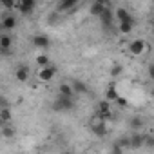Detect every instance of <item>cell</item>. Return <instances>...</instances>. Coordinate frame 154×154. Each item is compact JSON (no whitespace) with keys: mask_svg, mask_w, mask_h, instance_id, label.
Segmentation results:
<instances>
[{"mask_svg":"<svg viewBox=\"0 0 154 154\" xmlns=\"http://www.w3.org/2000/svg\"><path fill=\"white\" fill-rule=\"evenodd\" d=\"M122 72H123V65H122V63H114V65L111 67V76H112V78H118Z\"/></svg>","mask_w":154,"mask_h":154,"instance_id":"obj_25","label":"cell"},{"mask_svg":"<svg viewBox=\"0 0 154 154\" xmlns=\"http://www.w3.org/2000/svg\"><path fill=\"white\" fill-rule=\"evenodd\" d=\"M36 63L40 65V69H44V67H49L51 63H49V56L47 54H38L36 56Z\"/></svg>","mask_w":154,"mask_h":154,"instance_id":"obj_24","label":"cell"},{"mask_svg":"<svg viewBox=\"0 0 154 154\" xmlns=\"http://www.w3.org/2000/svg\"><path fill=\"white\" fill-rule=\"evenodd\" d=\"M120 98V94H118V91H116V85H114V82H111L109 85H107V91H105V100L107 102H116Z\"/></svg>","mask_w":154,"mask_h":154,"instance_id":"obj_18","label":"cell"},{"mask_svg":"<svg viewBox=\"0 0 154 154\" xmlns=\"http://www.w3.org/2000/svg\"><path fill=\"white\" fill-rule=\"evenodd\" d=\"M58 94L60 96H67V98H74V89H72V85L71 84H60L58 85Z\"/></svg>","mask_w":154,"mask_h":154,"instance_id":"obj_17","label":"cell"},{"mask_svg":"<svg viewBox=\"0 0 154 154\" xmlns=\"http://www.w3.org/2000/svg\"><path fill=\"white\" fill-rule=\"evenodd\" d=\"M15 134H17V131H15L13 125H2V136L4 138L11 140V138H15Z\"/></svg>","mask_w":154,"mask_h":154,"instance_id":"obj_22","label":"cell"},{"mask_svg":"<svg viewBox=\"0 0 154 154\" xmlns=\"http://www.w3.org/2000/svg\"><path fill=\"white\" fill-rule=\"evenodd\" d=\"M71 85H72V89H74V94H87V91H89L87 84L82 82V80H72Z\"/></svg>","mask_w":154,"mask_h":154,"instance_id":"obj_16","label":"cell"},{"mask_svg":"<svg viewBox=\"0 0 154 154\" xmlns=\"http://www.w3.org/2000/svg\"><path fill=\"white\" fill-rule=\"evenodd\" d=\"M129 140H131V145H129L131 150H140L143 147V134L141 132H132L129 136Z\"/></svg>","mask_w":154,"mask_h":154,"instance_id":"obj_12","label":"cell"},{"mask_svg":"<svg viewBox=\"0 0 154 154\" xmlns=\"http://www.w3.org/2000/svg\"><path fill=\"white\" fill-rule=\"evenodd\" d=\"M82 154H87V152H82Z\"/></svg>","mask_w":154,"mask_h":154,"instance_id":"obj_33","label":"cell"},{"mask_svg":"<svg viewBox=\"0 0 154 154\" xmlns=\"http://www.w3.org/2000/svg\"><path fill=\"white\" fill-rule=\"evenodd\" d=\"M116 105H120V107H127V105H129V102H127V98L120 96V98L116 100Z\"/></svg>","mask_w":154,"mask_h":154,"instance_id":"obj_29","label":"cell"},{"mask_svg":"<svg viewBox=\"0 0 154 154\" xmlns=\"http://www.w3.org/2000/svg\"><path fill=\"white\" fill-rule=\"evenodd\" d=\"M71 109H74V98H67V96L56 94V98L53 102V111L63 112V111H71Z\"/></svg>","mask_w":154,"mask_h":154,"instance_id":"obj_1","label":"cell"},{"mask_svg":"<svg viewBox=\"0 0 154 154\" xmlns=\"http://www.w3.org/2000/svg\"><path fill=\"white\" fill-rule=\"evenodd\" d=\"M96 112L107 122V120H111L112 118V111H111V102H107V100H103V102H98V107H96Z\"/></svg>","mask_w":154,"mask_h":154,"instance_id":"obj_8","label":"cell"},{"mask_svg":"<svg viewBox=\"0 0 154 154\" xmlns=\"http://www.w3.org/2000/svg\"><path fill=\"white\" fill-rule=\"evenodd\" d=\"M111 154H123V149H122L120 145L112 143V147H111Z\"/></svg>","mask_w":154,"mask_h":154,"instance_id":"obj_27","label":"cell"},{"mask_svg":"<svg viewBox=\"0 0 154 154\" xmlns=\"http://www.w3.org/2000/svg\"><path fill=\"white\" fill-rule=\"evenodd\" d=\"M114 17H116V20H118V24L134 20V18H132V15H131V13L125 9V8H116V11H114Z\"/></svg>","mask_w":154,"mask_h":154,"instance_id":"obj_14","label":"cell"},{"mask_svg":"<svg viewBox=\"0 0 154 154\" xmlns=\"http://www.w3.org/2000/svg\"><path fill=\"white\" fill-rule=\"evenodd\" d=\"M13 114H11V109L9 107H2L0 109V122H2V125H8L11 122Z\"/></svg>","mask_w":154,"mask_h":154,"instance_id":"obj_21","label":"cell"},{"mask_svg":"<svg viewBox=\"0 0 154 154\" xmlns=\"http://www.w3.org/2000/svg\"><path fill=\"white\" fill-rule=\"evenodd\" d=\"M62 154H72V152H69V150H65V152H62Z\"/></svg>","mask_w":154,"mask_h":154,"instance_id":"obj_31","label":"cell"},{"mask_svg":"<svg viewBox=\"0 0 154 154\" xmlns=\"http://www.w3.org/2000/svg\"><path fill=\"white\" fill-rule=\"evenodd\" d=\"M31 44H33L35 47H38V49H47V47L51 45V40H49L47 35L38 33V35H33V36H31Z\"/></svg>","mask_w":154,"mask_h":154,"instance_id":"obj_6","label":"cell"},{"mask_svg":"<svg viewBox=\"0 0 154 154\" xmlns=\"http://www.w3.org/2000/svg\"><path fill=\"white\" fill-rule=\"evenodd\" d=\"M107 8H111L109 2H105V0H94V2H91V6H89V13H91L93 17H98V18H100Z\"/></svg>","mask_w":154,"mask_h":154,"instance_id":"obj_3","label":"cell"},{"mask_svg":"<svg viewBox=\"0 0 154 154\" xmlns=\"http://www.w3.org/2000/svg\"><path fill=\"white\" fill-rule=\"evenodd\" d=\"M11 47H13V36L8 33H2L0 35V51H2V54H9Z\"/></svg>","mask_w":154,"mask_h":154,"instance_id":"obj_9","label":"cell"},{"mask_svg":"<svg viewBox=\"0 0 154 154\" xmlns=\"http://www.w3.org/2000/svg\"><path fill=\"white\" fill-rule=\"evenodd\" d=\"M143 147H147V149H154V134H152V132L143 134Z\"/></svg>","mask_w":154,"mask_h":154,"instance_id":"obj_23","label":"cell"},{"mask_svg":"<svg viewBox=\"0 0 154 154\" xmlns=\"http://www.w3.org/2000/svg\"><path fill=\"white\" fill-rule=\"evenodd\" d=\"M152 98H154V87H152Z\"/></svg>","mask_w":154,"mask_h":154,"instance_id":"obj_32","label":"cell"},{"mask_svg":"<svg viewBox=\"0 0 154 154\" xmlns=\"http://www.w3.org/2000/svg\"><path fill=\"white\" fill-rule=\"evenodd\" d=\"M17 24H18V20H17L15 13H4L2 20H0V26H2V29H4L6 33H8V31H13V29L17 27Z\"/></svg>","mask_w":154,"mask_h":154,"instance_id":"obj_5","label":"cell"},{"mask_svg":"<svg viewBox=\"0 0 154 154\" xmlns=\"http://www.w3.org/2000/svg\"><path fill=\"white\" fill-rule=\"evenodd\" d=\"M35 8H36V2H35V0H18V2L15 4V11H18V13L24 15V17L33 15Z\"/></svg>","mask_w":154,"mask_h":154,"instance_id":"obj_2","label":"cell"},{"mask_svg":"<svg viewBox=\"0 0 154 154\" xmlns=\"http://www.w3.org/2000/svg\"><path fill=\"white\" fill-rule=\"evenodd\" d=\"M56 67L54 65H49V67H44V69H40L38 71V80L40 82H49V80H53L54 78V74H56Z\"/></svg>","mask_w":154,"mask_h":154,"instance_id":"obj_11","label":"cell"},{"mask_svg":"<svg viewBox=\"0 0 154 154\" xmlns=\"http://www.w3.org/2000/svg\"><path fill=\"white\" fill-rule=\"evenodd\" d=\"M147 74H149V78L154 82V63H149V67H147Z\"/></svg>","mask_w":154,"mask_h":154,"instance_id":"obj_28","label":"cell"},{"mask_svg":"<svg viewBox=\"0 0 154 154\" xmlns=\"http://www.w3.org/2000/svg\"><path fill=\"white\" fill-rule=\"evenodd\" d=\"M91 132H93L94 136H98V138H105V136L109 134V127H107V123H102V125L93 127V129H91Z\"/></svg>","mask_w":154,"mask_h":154,"instance_id":"obj_19","label":"cell"},{"mask_svg":"<svg viewBox=\"0 0 154 154\" xmlns=\"http://www.w3.org/2000/svg\"><path fill=\"white\" fill-rule=\"evenodd\" d=\"M78 6V0H63V2L56 4V13H65V11H72Z\"/></svg>","mask_w":154,"mask_h":154,"instance_id":"obj_13","label":"cell"},{"mask_svg":"<svg viewBox=\"0 0 154 154\" xmlns=\"http://www.w3.org/2000/svg\"><path fill=\"white\" fill-rule=\"evenodd\" d=\"M129 127H131V131H134V132H138V131H141L143 127H145V122H143V118L141 116H131L129 118Z\"/></svg>","mask_w":154,"mask_h":154,"instance_id":"obj_15","label":"cell"},{"mask_svg":"<svg viewBox=\"0 0 154 154\" xmlns=\"http://www.w3.org/2000/svg\"><path fill=\"white\" fill-rule=\"evenodd\" d=\"M116 145H120L122 149H129V145H131V140H129V136H120L116 141H114Z\"/></svg>","mask_w":154,"mask_h":154,"instance_id":"obj_26","label":"cell"},{"mask_svg":"<svg viewBox=\"0 0 154 154\" xmlns=\"http://www.w3.org/2000/svg\"><path fill=\"white\" fill-rule=\"evenodd\" d=\"M114 20H116V17H114V11H112L111 8H107V9L103 11V15L100 17V24H102V27H105V29L112 27Z\"/></svg>","mask_w":154,"mask_h":154,"instance_id":"obj_10","label":"cell"},{"mask_svg":"<svg viewBox=\"0 0 154 154\" xmlns=\"http://www.w3.org/2000/svg\"><path fill=\"white\" fill-rule=\"evenodd\" d=\"M150 29H152V35H154V20H152V24H150Z\"/></svg>","mask_w":154,"mask_h":154,"instance_id":"obj_30","label":"cell"},{"mask_svg":"<svg viewBox=\"0 0 154 154\" xmlns=\"http://www.w3.org/2000/svg\"><path fill=\"white\" fill-rule=\"evenodd\" d=\"M29 76H31V69H29V65H26V63H20L17 69H15V78L18 80V82H27L29 80Z\"/></svg>","mask_w":154,"mask_h":154,"instance_id":"obj_7","label":"cell"},{"mask_svg":"<svg viewBox=\"0 0 154 154\" xmlns=\"http://www.w3.org/2000/svg\"><path fill=\"white\" fill-rule=\"evenodd\" d=\"M134 20H131V22H122V24H118V31L122 33V35H131L132 33V29H134Z\"/></svg>","mask_w":154,"mask_h":154,"instance_id":"obj_20","label":"cell"},{"mask_svg":"<svg viewBox=\"0 0 154 154\" xmlns=\"http://www.w3.org/2000/svg\"><path fill=\"white\" fill-rule=\"evenodd\" d=\"M145 51H147V42L141 40V38H136V40H132L129 44V53L132 56H141Z\"/></svg>","mask_w":154,"mask_h":154,"instance_id":"obj_4","label":"cell"}]
</instances>
